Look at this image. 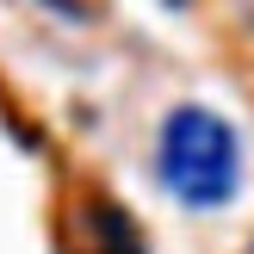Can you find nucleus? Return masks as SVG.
Segmentation results:
<instances>
[{"label": "nucleus", "mask_w": 254, "mask_h": 254, "mask_svg": "<svg viewBox=\"0 0 254 254\" xmlns=\"http://www.w3.org/2000/svg\"><path fill=\"white\" fill-rule=\"evenodd\" d=\"M248 254H254V248H248Z\"/></svg>", "instance_id": "3"}, {"label": "nucleus", "mask_w": 254, "mask_h": 254, "mask_svg": "<svg viewBox=\"0 0 254 254\" xmlns=\"http://www.w3.org/2000/svg\"><path fill=\"white\" fill-rule=\"evenodd\" d=\"M174 6H180V0H174Z\"/></svg>", "instance_id": "2"}, {"label": "nucleus", "mask_w": 254, "mask_h": 254, "mask_svg": "<svg viewBox=\"0 0 254 254\" xmlns=\"http://www.w3.org/2000/svg\"><path fill=\"white\" fill-rule=\"evenodd\" d=\"M155 174L180 205L217 211L242 186V136L211 106H174L155 136Z\"/></svg>", "instance_id": "1"}]
</instances>
